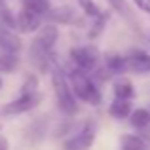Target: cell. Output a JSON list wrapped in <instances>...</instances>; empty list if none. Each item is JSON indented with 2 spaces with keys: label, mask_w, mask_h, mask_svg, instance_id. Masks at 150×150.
Wrapping results in <instances>:
<instances>
[{
  "label": "cell",
  "mask_w": 150,
  "mask_h": 150,
  "mask_svg": "<svg viewBox=\"0 0 150 150\" xmlns=\"http://www.w3.org/2000/svg\"><path fill=\"white\" fill-rule=\"evenodd\" d=\"M129 124L137 131H144L150 125V110L148 108H135L129 116Z\"/></svg>",
  "instance_id": "4fadbf2b"
},
{
  "label": "cell",
  "mask_w": 150,
  "mask_h": 150,
  "mask_svg": "<svg viewBox=\"0 0 150 150\" xmlns=\"http://www.w3.org/2000/svg\"><path fill=\"white\" fill-rule=\"evenodd\" d=\"M127 70L137 74H148L150 72V53L143 50H133L127 55Z\"/></svg>",
  "instance_id": "9c48e42d"
},
{
  "label": "cell",
  "mask_w": 150,
  "mask_h": 150,
  "mask_svg": "<svg viewBox=\"0 0 150 150\" xmlns=\"http://www.w3.org/2000/svg\"><path fill=\"white\" fill-rule=\"evenodd\" d=\"M97 139V127L93 122H86L74 135L67 137L63 143V150H89L95 144Z\"/></svg>",
  "instance_id": "277c9868"
},
{
  "label": "cell",
  "mask_w": 150,
  "mask_h": 150,
  "mask_svg": "<svg viewBox=\"0 0 150 150\" xmlns=\"http://www.w3.org/2000/svg\"><path fill=\"white\" fill-rule=\"evenodd\" d=\"M99 50L95 46H78V48L70 50V63L76 67L78 70L86 74H93L99 69Z\"/></svg>",
  "instance_id": "3957f363"
},
{
  "label": "cell",
  "mask_w": 150,
  "mask_h": 150,
  "mask_svg": "<svg viewBox=\"0 0 150 150\" xmlns=\"http://www.w3.org/2000/svg\"><path fill=\"white\" fill-rule=\"evenodd\" d=\"M67 76H69V82L72 86V91L76 95L78 101L82 103H88L91 106H99L101 101H103V95H101V89L97 86V82L93 80L89 74L78 70L76 67H70L67 70Z\"/></svg>",
  "instance_id": "6da1fadb"
},
{
  "label": "cell",
  "mask_w": 150,
  "mask_h": 150,
  "mask_svg": "<svg viewBox=\"0 0 150 150\" xmlns=\"http://www.w3.org/2000/svg\"><path fill=\"white\" fill-rule=\"evenodd\" d=\"M6 10H8V6L4 4V0H0V19H2V15L6 13Z\"/></svg>",
  "instance_id": "cb8c5ba5"
},
{
  "label": "cell",
  "mask_w": 150,
  "mask_h": 150,
  "mask_svg": "<svg viewBox=\"0 0 150 150\" xmlns=\"http://www.w3.org/2000/svg\"><path fill=\"white\" fill-rule=\"evenodd\" d=\"M0 131H2V125H0Z\"/></svg>",
  "instance_id": "484cf974"
},
{
  "label": "cell",
  "mask_w": 150,
  "mask_h": 150,
  "mask_svg": "<svg viewBox=\"0 0 150 150\" xmlns=\"http://www.w3.org/2000/svg\"><path fill=\"white\" fill-rule=\"evenodd\" d=\"M19 67V55L0 53V74H13Z\"/></svg>",
  "instance_id": "9a60e30c"
},
{
  "label": "cell",
  "mask_w": 150,
  "mask_h": 150,
  "mask_svg": "<svg viewBox=\"0 0 150 150\" xmlns=\"http://www.w3.org/2000/svg\"><path fill=\"white\" fill-rule=\"evenodd\" d=\"M106 4H108L110 8H112L116 13H120L124 19H127V21H131L133 15H131V8H129L127 0H106Z\"/></svg>",
  "instance_id": "ac0fdd59"
},
{
  "label": "cell",
  "mask_w": 150,
  "mask_h": 150,
  "mask_svg": "<svg viewBox=\"0 0 150 150\" xmlns=\"http://www.w3.org/2000/svg\"><path fill=\"white\" fill-rule=\"evenodd\" d=\"M10 148V143H8L6 137H0V150H8Z\"/></svg>",
  "instance_id": "603a6c76"
},
{
  "label": "cell",
  "mask_w": 150,
  "mask_h": 150,
  "mask_svg": "<svg viewBox=\"0 0 150 150\" xmlns=\"http://www.w3.org/2000/svg\"><path fill=\"white\" fill-rule=\"evenodd\" d=\"M2 86H4V80H2V76H0V89H2Z\"/></svg>",
  "instance_id": "d4e9b609"
},
{
  "label": "cell",
  "mask_w": 150,
  "mask_h": 150,
  "mask_svg": "<svg viewBox=\"0 0 150 150\" xmlns=\"http://www.w3.org/2000/svg\"><path fill=\"white\" fill-rule=\"evenodd\" d=\"M38 76L36 74H27L25 80L21 84V91L19 95H27V93H38Z\"/></svg>",
  "instance_id": "ffe728a7"
},
{
  "label": "cell",
  "mask_w": 150,
  "mask_h": 150,
  "mask_svg": "<svg viewBox=\"0 0 150 150\" xmlns=\"http://www.w3.org/2000/svg\"><path fill=\"white\" fill-rule=\"evenodd\" d=\"M50 74H51V86H53V91H55V99H57L61 112H65L67 116H74L78 112V103H76L78 99L72 91L67 70L61 65H57Z\"/></svg>",
  "instance_id": "7a4b0ae2"
},
{
  "label": "cell",
  "mask_w": 150,
  "mask_h": 150,
  "mask_svg": "<svg viewBox=\"0 0 150 150\" xmlns=\"http://www.w3.org/2000/svg\"><path fill=\"white\" fill-rule=\"evenodd\" d=\"M0 50L2 53H13L19 55V51L23 50V40L15 30L8 29V27L0 25Z\"/></svg>",
  "instance_id": "ba28073f"
},
{
  "label": "cell",
  "mask_w": 150,
  "mask_h": 150,
  "mask_svg": "<svg viewBox=\"0 0 150 150\" xmlns=\"http://www.w3.org/2000/svg\"><path fill=\"white\" fill-rule=\"evenodd\" d=\"M21 4H23V8L34 11V13H38V15H42V17L51 10L50 0H21Z\"/></svg>",
  "instance_id": "2e32d148"
},
{
  "label": "cell",
  "mask_w": 150,
  "mask_h": 150,
  "mask_svg": "<svg viewBox=\"0 0 150 150\" xmlns=\"http://www.w3.org/2000/svg\"><path fill=\"white\" fill-rule=\"evenodd\" d=\"M76 4L82 10V13H84L86 17H89V19H95V17H99V15L103 13L95 0H76Z\"/></svg>",
  "instance_id": "e0dca14e"
},
{
  "label": "cell",
  "mask_w": 150,
  "mask_h": 150,
  "mask_svg": "<svg viewBox=\"0 0 150 150\" xmlns=\"http://www.w3.org/2000/svg\"><path fill=\"white\" fill-rule=\"evenodd\" d=\"M108 11H103V13L99 15V17H95V19H91L93 21V25H91V29H89V38H97L99 34L103 33V29H105V25L108 23Z\"/></svg>",
  "instance_id": "d6986e66"
},
{
  "label": "cell",
  "mask_w": 150,
  "mask_h": 150,
  "mask_svg": "<svg viewBox=\"0 0 150 150\" xmlns=\"http://www.w3.org/2000/svg\"><path fill=\"white\" fill-rule=\"evenodd\" d=\"M133 112V106L131 101H125V99H114L108 106V114L114 118V120H124V118H129Z\"/></svg>",
  "instance_id": "7c38bea8"
},
{
  "label": "cell",
  "mask_w": 150,
  "mask_h": 150,
  "mask_svg": "<svg viewBox=\"0 0 150 150\" xmlns=\"http://www.w3.org/2000/svg\"><path fill=\"white\" fill-rule=\"evenodd\" d=\"M42 103V93H27V95H19L17 99L6 103V105L0 108V112L4 116H15V114H25L30 112L33 108H36Z\"/></svg>",
  "instance_id": "5b68a950"
},
{
  "label": "cell",
  "mask_w": 150,
  "mask_h": 150,
  "mask_svg": "<svg viewBox=\"0 0 150 150\" xmlns=\"http://www.w3.org/2000/svg\"><path fill=\"white\" fill-rule=\"evenodd\" d=\"M42 15L34 13V11L21 8L17 13V30L23 34H30V33H38L42 27Z\"/></svg>",
  "instance_id": "52a82bcc"
},
{
  "label": "cell",
  "mask_w": 150,
  "mask_h": 150,
  "mask_svg": "<svg viewBox=\"0 0 150 150\" xmlns=\"http://www.w3.org/2000/svg\"><path fill=\"white\" fill-rule=\"evenodd\" d=\"M133 4H135L143 13H148L150 15V0H133Z\"/></svg>",
  "instance_id": "7402d4cb"
},
{
  "label": "cell",
  "mask_w": 150,
  "mask_h": 150,
  "mask_svg": "<svg viewBox=\"0 0 150 150\" xmlns=\"http://www.w3.org/2000/svg\"><path fill=\"white\" fill-rule=\"evenodd\" d=\"M112 91H114V99L131 101L135 97V86L127 76H116L112 80Z\"/></svg>",
  "instance_id": "30bf717a"
},
{
  "label": "cell",
  "mask_w": 150,
  "mask_h": 150,
  "mask_svg": "<svg viewBox=\"0 0 150 150\" xmlns=\"http://www.w3.org/2000/svg\"><path fill=\"white\" fill-rule=\"evenodd\" d=\"M29 131L33 133L30 137H33L34 141L42 139V137H44V133H46V122H44V120H36L33 125H30V129H29Z\"/></svg>",
  "instance_id": "44dd1931"
},
{
  "label": "cell",
  "mask_w": 150,
  "mask_h": 150,
  "mask_svg": "<svg viewBox=\"0 0 150 150\" xmlns=\"http://www.w3.org/2000/svg\"><path fill=\"white\" fill-rule=\"evenodd\" d=\"M46 23H53V25H76L80 23L76 10L72 6H57L51 8L48 13L44 15Z\"/></svg>",
  "instance_id": "8992f818"
},
{
  "label": "cell",
  "mask_w": 150,
  "mask_h": 150,
  "mask_svg": "<svg viewBox=\"0 0 150 150\" xmlns=\"http://www.w3.org/2000/svg\"><path fill=\"white\" fill-rule=\"evenodd\" d=\"M105 69L108 70L112 76H124V72L127 70V57L120 53H110L105 57Z\"/></svg>",
  "instance_id": "8fae6325"
},
{
  "label": "cell",
  "mask_w": 150,
  "mask_h": 150,
  "mask_svg": "<svg viewBox=\"0 0 150 150\" xmlns=\"http://www.w3.org/2000/svg\"><path fill=\"white\" fill-rule=\"evenodd\" d=\"M148 148H150V144L139 135V133H137V135L127 133V135L122 137V150H148Z\"/></svg>",
  "instance_id": "5bb4252c"
}]
</instances>
